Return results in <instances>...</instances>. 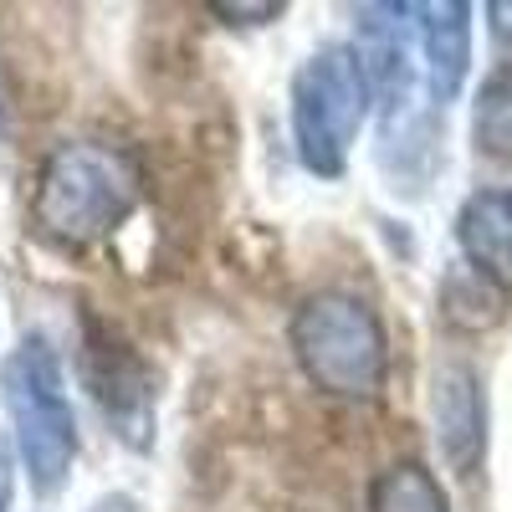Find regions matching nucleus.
Masks as SVG:
<instances>
[{"label": "nucleus", "mask_w": 512, "mask_h": 512, "mask_svg": "<svg viewBox=\"0 0 512 512\" xmlns=\"http://www.w3.org/2000/svg\"><path fill=\"white\" fill-rule=\"evenodd\" d=\"M144 195L139 159L103 144V139H77L57 144L47 154L31 190V226L41 241H52L62 251H82L108 241Z\"/></svg>", "instance_id": "f257e3e1"}, {"label": "nucleus", "mask_w": 512, "mask_h": 512, "mask_svg": "<svg viewBox=\"0 0 512 512\" xmlns=\"http://www.w3.org/2000/svg\"><path fill=\"white\" fill-rule=\"evenodd\" d=\"M0 400L11 415V441L36 497H57L77 461V415L67 400V374L41 333L21 338L0 364Z\"/></svg>", "instance_id": "f03ea898"}, {"label": "nucleus", "mask_w": 512, "mask_h": 512, "mask_svg": "<svg viewBox=\"0 0 512 512\" xmlns=\"http://www.w3.org/2000/svg\"><path fill=\"white\" fill-rule=\"evenodd\" d=\"M292 354L308 384L333 400H374L390 379V338L379 313L354 292H313L292 313Z\"/></svg>", "instance_id": "7ed1b4c3"}, {"label": "nucleus", "mask_w": 512, "mask_h": 512, "mask_svg": "<svg viewBox=\"0 0 512 512\" xmlns=\"http://www.w3.org/2000/svg\"><path fill=\"white\" fill-rule=\"evenodd\" d=\"M369 77L354 41H328L292 77V149L308 175L338 180L349 169V149L369 118Z\"/></svg>", "instance_id": "20e7f679"}, {"label": "nucleus", "mask_w": 512, "mask_h": 512, "mask_svg": "<svg viewBox=\"0 0 512 512\" xmlns=\"http://www.w3.org/2000/svg\"><path fill=\"white\" fill-rule=\"evenodd\" d=\"M415 6H364L359 11V36L354 52L359 67L369 77V93L384 108V139H395V128L410 118L415 103V82H420V62H415Z\"/></svg>", "instance_id": "39448f33"}, {"label": "nucleus", "mask_w": 512, "mask_h": 512, "mask_svg": "<svg viewBox=\"0 0 512 512\" xmlns=\"http://www.w3.org/2000/svg\"><path fill=\"white\" fill-rule=\"evenodd\" d=\"M431 420L436 446L456 477H472L487 456V395L472 364L446 359L431 379Z\"/></svg>", "instance_id": "423d86ee"}, {"label": "nucleus", "mask_w": 512, "mask_h": 512, "mask_svg": "<svg viewBox=\"0 0 512 512\" xmlns=\"http://www.w3.org/2000/svg\"><path fill=\"white\" fill-rule=\"evenodd\" d=\"M88 374H93L98 405L113 420V431L134 451H144L149 436H154V395H149V379H144L139 359L123 344H113V338H93L88 344Z\"/></svg>", "instance_id": "0eeeda50"}, {"label": "nucleus", "mask_w": 512, "mask_h": 512, "mask_svg": "<svg viewBox=\"0 0 512 512\" xmlns=\"http://www.w3.org/2000/svg\"><path fill=\"white\" fill-rule=\"evenodd\" d=\"M415 36H420V67H425V93L436 108H446L466 72H472V6L466 0H431L415 6Z\"/></svg>", "instance_id": "6e6552de"}, {"label": "nucleus", "mask_w": 512, "mask_h": 512, "mask_svg": "<svg viewBox=\"0 0 512 512\" xmlns=\"http://www.w3.org/2000/svg\"><path fill=\"white\" fill-rule=\"evenodd\" d=\"M456 246L472 272L512 292V185L466 195V205L456 210Z\"/></svg>", "instance_id": "1a4fd4ad"}, {"label": "nucleus", "mask_w": 512, "mask_h": 512, "mask_svg": "<svg viewBox=\"0 0 512 512\" xmlns=\"http://www.w3.org/2000/svg\"><path fill=\"white\" fill-rule=\"evenodd\" d=\"M502 308H507V292L466 262L441 282V318L461 333H487L492 323H502Z\"/></svg>", "instance_id": "9d476101"}, {"label": "nucleus", "mask_w": 512, "mask_h": 512, "mask_svg": "<svg viewBox=\"0 0 512 512\" xmlns=\"http://www.w3.org/2000/svg\"><path fill=\"white\" fill-rule=\"evenodd\" d=\"M369 512H451V502L431 466L395 461L369 482Z\"/></svg>", "instance_id": "9b49d317"}, {"label": "nucleus", "mask_w": 512, "mask_h": 512, "mask_svg": "<svg viewBox=\"0 0 512 512\" xmlns=\"http://www.w3.org/2000/svg\"><path fill=\"white\" fill-rule=\"evenodd\" d=\"M472 144H477V154L512 164V62H502L497 72H487V82L477 88V103H472Z\"/></svg>", "instance_id": "f8f14e48"}, {"label": "nucleus", "mask_w": 512, "mask_h": 512, "mask_svg": "<svg viewBox=\"0 0 512 512\" xmlns=\"http://www.w3.org/2000/svg\"><path fill=\"white\" fill-rule=\"evenodd\" d=\"M210 11H216V16H226L231 26H262V21H277V16H282V6H277V0H262V6H246V0H241V6H231V0H216Z\"/></svg>", "instance_id": "ddd939ff"}, {"label": "nucleus", "mask_w": 512, "mask_h": 512, "mask_svg": "<svg viewBox=\"0 0 512 512\" xmlns=\"http://www.w3.org/2000/svg\"><path fill=\"white\" fill-rule=\"evenodd\" d=\"M487 31H492L497 47L512 52V0H492V6H487Z\"/></svg>", "instance_id": "4468645a"}, {"label": "nucleus", "mask_w": 512, "mask_h": 512, "mask_svg": "<svg viewBox=\"0 0 512 512\" xmlns=\"http://www.w3.org/2000/svg\"><path fill=\"white\" fill-rule=\"evenodd\" d=\"M88 512H139V502L128 497V492H108V497H98Z\"/></svg>", "instance_id": "2eb2a0df"}, {"label": "nucleus", "mask_w": 512, "mask_h": 512, "mask_svg": "<svg viewBox=\"0 0 512 512\" xmlns=\"http://www.w3.org/2000/svg\"><path fill=\"white\" fill-rule=\"evenodd\" d=\"M0 512H11V456L0 451Z\"/></svg>", "instance_id": "dca6fc26"}]
</instances>
